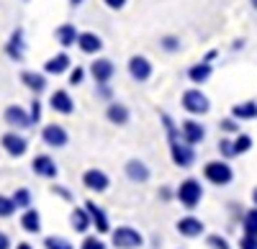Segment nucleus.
<instances>
[{
    "label": "nucleus",
    "mask_w": 257,
    "mask_h": 249,
    "mask_svg": "<svg viewBox=\"0 0 257 249\" xmlns=\"http://www.w3.org/2000/svg\"><path fill=\"white\" fill-rule=\"evenodd\" d=\"M216 57H219V52H216V49H211V52H208V54L203 57V62H213V59H216Z\"/></svg>",
    "instance_id": "46"
},
{
    "label": "nucleus",
    "mask_w": 257,
    "mask_h": 249,
    "mask_svg": "<svg viewBox=\"0 0 257 249\" xmlns=\"http://www.w3.org/2000/svg\"><path fill=\"white\" fill-rule=\"evenodd\" d=\"M175 229H178V234L185 236V239H196V236H201V234L206 231V223H203L201 218H196V216H185V218H180V221L175 223Z\"/></svg>",
    "instance_id": "14"
},
{
    "label": "nucleus",
    "mask_w": 257,
    "mask_h": 249,
    "mask_svg": "<svg viewBox=\"0 0 257 249\" xmlns=\"http://www.w3.org/2000/svg\"><path fill=\"white\" fill-rule=\"evenodd\" d=\"M175 200L183 205V208H188V211L198 208L201 200H203V185H201V180L185 177V180L178 185V190H175Z\"/></svg>",
    "instance_id": "2"
},
{
    "label": "nucleus",
    "mask_w": 257,
    "mask_h": 249,
    "mask_svg": "<svg viewBox=\"0 0 257 249\" xmlns=\"http://www.w3.org/2000/svg\"><path fill=\"white\" fill-rule=\"evenodd\" d=\"M16 249H34L29 241H21V244H16Z\"/></svg>",
    "instance_id": "48"
},
{
    "label": "nucleus",
    "mask_w": 257,
    "mask_h": 249,
    "mask_svg": "<svg viewBox=\"0 0 257 249\" xmlns=\"http://www.w3.org/2000/svg\"><path fill=\"white\" fill-rule=\"evenodd\" d=\"M219 154L224 157V159H234V157H237V149H234V139H221L219 141Z\"/></svg>",
    "instance_id": "34"
},
{
    "label": "nucleus",
    "mask_w": 257,
    "mask_h": 249,
    "mask_svg": "<svg viewBox=\"0 0 257 249\" xmlns=\"http://www.w3.org/2000/svg\"><path fill=\"white\" fill-rule=\"evenodd\" d=\"M82 205L88 208V213H90V218H93V229H98V234H111V231H113L108 216H105V211L100 208L95 200H85Z\"/></svg>",
    "instance_id": "10"
},
{
    "label": "nucleus",
    "mask_w": 257,
    "mask_h": 249,
    "mask_svg": "<svg viewBox=\"0 0 257 249\" xmlns=\"http://www.w3.org/2000/svg\"><path fill=\"white\" fill-rule=\"evenodd\" d=\"M123 172H126V177L132 180V182H147L149 175H152L142 159H128V162L123 164Z\"/></svg>",
    "instance_id": "19"
},
{
    "label": "nucleus",
    "mask_w": 257,
    "mask_h": 249,
    "mask_svg": "<svg viewBox=\"0 0 257 249\" xmlns=\"http://www.w3.org/2000/svg\"><path fill=\"white\" fill-rule=\"evenodd\" d=\"M239 249H257V236L244 234V236L239 239Z\"/></svg>",
    "instance_id": "43"
},
{
    "label": "nucleus",
    "mask_w": 257,
    "mask_h": 249,
    "mask_svg": "<svg viewBox=\"0 0 257 249\" xmlns=\"http://www.w3.org/2000/svg\"><path fill=\"white\" fill-rule=\"evenodd\" d=\"M21 82L34 93V95H39V93H44L47 90V72H31V70H24L21 72Z\"/></svg>",
    "instance_id": "18"
},
{
    "label": "nucleus",
    "mask_w": 257,
    "mask_h": 249,
    "mask_svg": "<svg viewBox=\"0 0 257 249\" xmlns=\"http://www.w3.org/2000/svg\"><path fill=\"white\" fill-rule=\"evenodd\" d=\"M180 103H183V108H185L190 116H206V113L211 111V100H208L198 88L185 90L183 98H180Z\"/></svg>",
    "instance_id": "5"
},
{
    "label": "nucleus",
    "mask_w": 257,
    "mask_h": 249,
    "mask_svg": "<svg viewBox=\"0 0 257 249\" xmlns=\"http://www.w3.org/2000/svg\"><path fill=\"white\" fill-rule=\"evenodd\" d=\"M167 141H170V157H173V162L178 167H193L196 164V149L190 144H185L183 131L178 126L167 129Z\"/></svg>",
    "instance_id": "1"
},
{
    "label": "nucleus",
    "mask_w": 257,
    "mask_h": 249,
    "mask_svg": "<svg viewBox=\"0 0 257 249\" xmlns=\"http://www.w3.org/2000/svg\"><path fill=\"white\" fill-rule=\"evenodd\" d=\"M52 193H54L57 198H62V200L72 203V190H67V188H64V185H52Z\"/></svg>",
    "instance_id": "39"
},
{
    "label": "nucleus",
    "mask_w": 257,
    "mask_h": 249,
    "mask_svg": "<svg viewBox=\"0 0 257 249\" xmlns=\"http://www.w3.org/2000/svg\"><path fill=\"white\" fill-rule=\"evenodd\" d=\"M111 244L116 249H139V246H144V236L134 226H118V229L111 231Z\"/></svg>",
    "instance_id": "4"
},
{
    "label": "nucleus",
    "mask_w": 257,
    "mask_h": 249,
    "mask_svg": "<svg viewBox=\"0 0 257 249\" xmlns=\"http://www.w3.org/2000/svg\"><path fill=\"white\" fill-rule=\"evenodd\" d=\"M231 116L239 118V121H254V118H257V100L237 103V106L231 108Z\"/></svg>",
    "instance_id": "26"
},
{
    "label": "nucleus",
    "mask_w": 257,
    "mask_h": 249,
    "mask_svg": "<svg viewBox=\"0 0 257 249\" xmlns=\"http://www.w3.org/2000/svg\"><path fill=\"white\" fill-rule=\"evenodd\" d=\"M6 123L13 129H31L34 126V121H31V113H26L21 106H8L6 113H3Z\"/></svg>",
    "instance_id": "12"
},
{
    "label": "nucleus",
    "mask_w": 257,
    "mask_h": 249,
    "mask_svg": "<svg viewBox=\"0 0 257 249\" xmlns=\"http://www.w3.org/2000/svg\"><path fill=\"white\" fill-rule=\"evenodd\" d=\"M41 246H44V249H75V244H72L70 239L57 236V234H52V236H44Z\"/></svg>",
    "instance_id": "29"
},
{
    "label": "nucleus",
    "mask_w": 257,
    "mask_h": 249,
    "mask_svg": "<svg viewBox=\"0 0 257 249\" xmlns=\"http://www.w3.org/2000/svg\"><path fill=\"white\" fill-rule=\"evenodd\" d=\"M95 95L100 98V100H113V90H111V85H108V82H100V85H98V90H95Z\"/></svg>",
    "instance_id": "38"
},
{
    "label": "nucleus",
    "mask_w": 257,
    "mask_h": 249,
    "mask_svg": "<svg viewBox=\"0 0 257 249\" xmlns=\"http://www.w3.org/2000/svg\"><path fill=\"white\" fill-rule=\"evenodd\" d=\"M242 47H244V39H237V41L231 44V49H242Z\"/></svg>",
    "instance_id": "47"
},
{
    "label": "nucleus",
    "mask_w": 257,
    "mask_h": 249,
    "mask_svg": "<svg viewBox=\"0 0 257 249\" xmlns=\"http://www.w3.org/2000/svg\"><path fill=\"white\" fill-rule=\"evenodd\" d=\"M242 231L249 234V236H257V205L252 211H244L242 213Z\"/></svg>",
    "instance_id": "28"
},
{
    "label": "nucleus",
    "mask_w": 257,
    "mask_h": 249,
    "mask_svg": "<svg viewBox=\"0 0 257 249\" xmlns=\"http://www.w3.org/2000/svg\"><path fill=\"white\" fill-rule=\"evenodd\" d=\"M160 47H162L165 52L173 54V52L180 49V39H178V36H162V39H160Z\"/></svg>",
    "instance_id": "36"
},
{
    "label": "nucleus",
    "mask_w": 257,
    "mask_h": 249,
    "mask_svg": "<svg viewBox=\"0 0 257 249\" xmlns=\"http://www.w3.org/2000/svg\"><path fill=\"white\" fill-rule=\"evenodd\" d=\"M54 36H57V41L62 47H72V44H77V29L72 26V24H62V26H57V31H54Z\"/></svg>",
    "instance_id": "27"
},
{
    "label": "nucleus",
    "mask_w": 257,
    "mask_h": 249,
    "mask_svg": "<svg viewBox=\"0 0 257 249\" xmlns=\"http://www.w3.org/2000/svg\"><path fill=\"white\" fill-rule=\"evenodd\" d=\"M105 118H108L111 123H116V126H126L128 118H132V113H128V108L123 106V103H108V108H105Z\"/></svg>",
    "instance_id": "23"
},
{
    "label": "nucleus",
    "mask_w": 257,
    "mask_h": 249,
    "mask_svg": "<svg viewBox=\"0 0 257 249\" xmlns=\"http://www.w3.org/2000/svg\"><path fill=\"white\" fill-rule=\"evenodd\" d=\"M24 52H26V41H24V29H16L6 44V54L13 62H24Z\"/></svg>",
    "instance_id": "17"
},
{
    "label": "nucleus",
    "mask_w": 257,
    "mask_h": 249,
    "mask_svg": "<svg viewBox=\"0 0 257 249\" xmlns=\"http://www.w3.org/2000/svg\"><path fill=\"white\" fill-rule=\"evenodd\" d=\"M128 75H132L137 82H147L149 77H152V62H149L147 57H142V54H134L132 59H128Z\"/></svg>",
    "instance_id": "11"
},
{
    "label": "nucleus",
    "mask_w": 257,
    "mask_h": 249,
    "mask_svg": "<svg viewBox=\"0 0 257 249\" xmlns=\"http://www.w3.org/2000/svg\"><path fill=\"white\" fill-rule=\"evenodd\" d=\"M80 249H108V246H105L98 236H85L82 244H80Z\"/></svg>",
    "instance_id": "37"
},
{
    "label": "nucleus",
    "mask_w": 257,
    "mask_h": 249,
    "mask_svg": "<svg viewBox=\"0 0 257 249\" xmlns=\"http://www.w3.org/2000/svg\"><path fill=\"white\" fill-rule=\"evenodd\" d=\"M203 177H206V182L224 188V185H231L234 170H231L229 159H224V157H221V159H211V162L203 164Z\"/></svg>",
    "instance_id": "3"
},
{
    "label": "nucleus",
    "mask_w": 257,
    "mask_h": 249,
    "mask_svg": "<svg viewBox=\"0 0 257 249\" xmlns=\"http://www.w3.org/2000/svg\"><path fill=\"white\" fill-rule=\"evenodd\" d=\"M13 200H16V205H18V211H26V208H31V205H34V195H31L29 188H18V190L13 193Z\"/></svg>",
    "instance_id": "30"
},
{
    "label": "nucleus",
    "mask_w": 257,
    "mask_h": 249,
    "mask_svg": "<svg viewBox=\"0 0 257 249\" xmlns=\"http://www.w3.org/2000/svg\"><path fill=\"white\" fill-rule=\"evenodd\" d=\"M80 3H82V0H70V6H72V8H77Z\"/></svg>",
    "instance_id": "49"
},
{
    "label": "nucleus",
    "mask_w": 257,
    "mask_h": 249,
    "mask_svg": "<svg viewBox=\"0 0 257 249\" xmlns=\"http://www.w3.org/2000/svg\"><path fill=\"white\" fill-rule=\"evenodd\" d=\"M41 141L52 149H62L70 144V134L64 131V126H59V123H47V126L41 129Z\"/></svg>",
    "instance_id": "7"
},
{
    "label": "nucleus",
    "mask_w": 257,
    "mask_h": 249,
    "mask_svg": "<svg viewBox=\"0 0 257 249\" xmlns=\"http://www.w3.org/2000/svg\"><path fill=\"white\" fill-rule=\"evenodd\" d=\"M219 129H221L224 134H234V136H237V134H239V118H234V116L221 118V121H219Z\"/></svg>",
    "instance_id": "33"
},
{
    "label": "nucleus",
    "mask_w": 257,
    "mask_h": 249,
    "mask_svg": "<svg viewBox=\"0 0 257 249\" xmlns=\"http://www.w3.org/2000/svg\"><path fill=\"white\" fill-rule=\"evenodd\" d=\"M82 80H85V70H82V67H75V70L70 72V85H75V88H77Z\"/></svg>",
    "instance_id": "42"
},
{
    "label": "nucleus",
    "mask_w": 257,
    "mask_h": 249,
    "mask_svg": "<svg viewBox=\"0 0 257 249\" xmlns=\"http://www.w3.org/2000/svg\"><path fill=\"white\" fill-rule=\"evenodd\" d=\"M211 75H213L211 62H198V65H193V67L188 70V80L196 82V85H203V82H208Z\"/></svg>",
    "instance_id": "25"
},
{
    "label": "nucleus",
    "mask_w": 257,
    "mask_h": 249,
    "mask_svg": "<svg viewBox=\"0 0 257 249\" xmlns=\"http://www.w3.org/2000/svg\"><path fill=\"white\" fill-rule=\"evenodd\" d=\"M0 147H3V152L8 157L18 159V157H24L29 152V141H26V136H21L16 131H8V134L0 136Z\"/></svg>",
    "instance_id": "6"
},
{
    "label": "nucleus",
    "mask_w": 257,
    "mask_h": 249,
    "mask_svg": "<svg viewBox=\"0 0 257 249\" xmlns=\"http://www.w3.org/2000/svg\"><path fill=\"white\" fill-rule=\"evenodd\" d=\"M11 246H13L11 236H8L6 231H0V249H11Z\"/></svg>",
    "instance_id": "45"
},
{
    "label": "nucleus",
    "mask_w": 257,
    "mask_h": 249,
    "mask_svg": "<svg viewBox=\"0 0 257 249\" xmlns=\"http://www.w3.org/2000/svg\"><path fill=\"white\" fill-rule=\"evenodd\" d=\"M206 246H208V249H231L229 241H226L221 234H208V236H206Z\"/></svg>",
    "instance_id": "35"
},
{
    "label": "nucleus",
    "mask_w": 257,
    "mask_h": 249,
    "mask_svg": "<svg viewBox=\"0 0 257 249\" xmlns=\"http://www.w3.org/2000/svg\"><path fill=\"white\" fill-rule=\"evenodd\" d=\"M234 149H237V157H239V154H247V152L252 149V136L239 131L237 136H234Z\"/></svg>",
    "instance_id": "32"
},
{
    "label": "nucleus",
    "mask_w": 257,
    "mask_h": 249,
    "mask_svg": "<svg viewBox=\"0 0 257 249\" xmlns=\"http://www.w3.org/2000/svg\"><path fill=\"white\" fill-rule=\"evenodd\" d=\"M49 108L54 113H62V116H72L75 113V100L67 90H54L49 95Z\"/></svg>",
    "instance_id": "9"
},
{
    "label": "nucleus",
    "mask_w": 257,
    "mask_h": 249,
    "mask_svg": "<svg viewBox=\"0 0 257 249\" xmlns=\"http://www.w3.org/2000/svg\"><path fill=\"white\" fill-rule=\"evenodd\" d=\"M77 47H80L82 54H98L103 49V39L98 34H93V31H82L77 36Z\"/></svg>",
    "instance_id": "20"
},
{
    "label": "nucleus",
    "mask_w": 257,
    "mask_h": 249,
    "mask_svg": "<svg viewBox=\"0 0 257 249\" xmlns=\"http://www.w3.org/2000/svg\"><path fill=\"white\" fill-rule=\"evenodd\" d=\"M249 3H252V8H254V11H257V0H249Z\"/></svg>",
    "instance_id": "51"
},
{
    "label": "nucleus",
    "mask_w": 257,
    "mask_h": 249,
    "mask_svg": "<svg viewBox=\"0 0 257 249\" xmlns=\"http://www.w3.org/2000/svg\"><path fill=\"white\" fill-rule=\"evenodd\" d=\"M29 113H31V121H34V123H39V121H41V100H39V98H34V100H31Z\"/></svg>",
    "instance_id": "40"
},
{
    "label": "nucleus",
    "mask_w": 257,
    "mask_h": 249,
    "mask_svg": "<svg viewBox=\"0 0 257 249\" xmlns=\"http://www.w3.org/2000/svg\"><path fill=\"white\" fill-rule=\"evenodd\" d=\"M21 229L26 234H39L41 231V213L36 208H26L21 213Z\"/></svg>",
    "instance_id": "24"
},
{
    "label": "nucleus",
    "mask_w": 257,
    "mask_h": 249,
    "mask_svg": "<svg viewBox=\"0 0 257 249\" xmlns=\"http://www.w3.org/2000/svg\"><path fill=\"white\" fill-rule=\"evenodd\" d=\"M70 67H72V59H70L67 52H59L57 57H52V59L44 62V72L47 75H64Z\"/></svg>",
    "instance_id": "21"
},
{
    "label": "nucleus",
    "mask_w": 257,
    "mask_h": 249,
    "mask_svg": "<svg viewBox=\"0 0 257 249\" xmlns=\"http://www.w3.org/2000/svg\"><path fill=\"white\" fill-rule=\"evenodd\" d=\"M157 198H160L162 203H170V200L175 198V190L170 188V185H162V188H160V193H157Z\"/></svg>",
    "instance_id": "41"
},
{
    "label": "nucleus",
    "mask_w": 257,
    "mask_h": 249,
    "mask_svg": "<svg viewBox=\"0 0 257 249\" xmlns=\"http://www.w3.org/2000/svg\"><path fill=\"white\" fill-rule=\"evenodd\" d=\"M31 170H34L36 177H44V180H57V175H59L57 162L49 154H36L34 162H31Z\"/></svg>",
    "instance_id": "8"
},
{
    "label": "nucleus",
    "mask_w": 257,
    "mask_h": 249,
    "mask_svg": "<svg viewBox=\"0 0 257 249\" xmlns=\"http://www.w3.org/2000/svg\"><path fill=\"white\" fill-rule=\"evenodd\" d=\"M70 223H72V229H75L77 234H85L88 229H93V218H90V213H88V208H85V205H80V208H72Z\"/></svg>",
    "instance_id": "22"
},
{
    "label": "nucleus",
    "mask_w": 257,
    "mask_h": 249,
    "mask_svg": "<svg viewBox=\"0 0 257 249\" xmlns=\"http://www.w3.org/2000/svg\"><path fill=\"white\" fill-rule=\"evenodd\" d=\"M16 211H18V205L13 195H0V218H11Z\"/></svg>",
    "instance_id": "31"
},
{
    "label": "nucleus",
    "mask_w": 257,
    "mask_h": 249,
    "mask_svg": "<svg viewBox=\"0 0 257 249\" xmlns=\"http://www.w3.org/2000/svg\"><path fill=\"white\" fill-rule=\"evenodd\" d=\"M90 75H93V80L98 82V85H100V82H111L113 75H116V67H113L111 59L100 57V59H95L93 65H90Z\"/></svg>",
    "instance_id": "16"
},
{
    "label": "nucleus",
    "mask_w": 257,
    "mask_h": 249,
    "mask_svg": "<svg viewBox=\"0 0 257 249\" xmlns=\"http://www.w3.org/2000/svg\"><path fill=\"white\" fill-rule=\"evenodd\" d=\"M103 3H105V6H108L111 11H121V8L126 6V0H103Z\"/></svg>",
    "instance_id": "44"
},
{
    "label": "nucleus",
    "mask_w": 257,
    "mask_h": 249,
    "mask_svg": "<svg viewBox=\"0 0 257 249\" xmlns=\"http://www.w3.org/2000/svg\"><path fill=\"white\" fill-rule=\"evenodd\" d=\"M82 185L88 190H93V193H105V190H108V185H111V177L105 175L103 170H88L82 175Z\"/></svg>",
    "instance_id": "13"
},
{
    "label": "nucleus",
    "mask_w": 257,
    "mask_h": 249,
    "mask_svg": "<svg viewBox=\"0 0 257 249\" xmlns=\"http://www.w3.org/2000/svg\"><path fill=\"white\" fill-rule=\"evenodd\" d=\"M252 203H254V205H257V188H254V190H252Z\"/></svg>",
    "instance_id": "50"
},
{
    "label": "nucleus",
    "mask_w": 257,
    "mask_h": 249,
    "mask_svg": "<svg viewBox=\"0 0 257 249\" xmlns=\"http://www.w3.org/2000/svg\"><path fill=\"white\" fill-rule=\"evenodd\" d=\"M180 131H183L185 144H190V147H196V144H201V141L206 139V129H203V123H198L196 118H188V121H183Z\"/></svg>",
    "instance_id": "15"
}]
</instances>
